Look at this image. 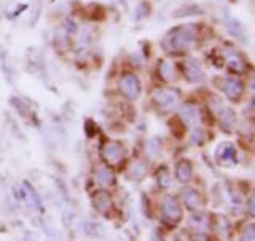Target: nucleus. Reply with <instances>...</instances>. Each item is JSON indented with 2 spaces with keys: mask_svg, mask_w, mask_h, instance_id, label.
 I'll use <instances>...</instances> for the list:
<instances>
[{
  "mask_svg": "<svg viewBox=\"0 0 255 241\" xmlns=\"http://www.w3.org/2000/svg\"><path fill=\"white\" fill-rule=\"evenodd\" d=\"M91 201H93V206L97 212H101V214H109L113 208V201H112V196L109 192H105V190H99L93 195L91 198Z\"/></svg>",
  "mask_w": 255,
  "mask_h": 241,
  "instance_id": "8",
  "label": "nucleus"
},
{
  "mask_svg": "<svg viewBox=\"0 0 255 241\" xmlns=\"http://www.w3.org/2000/svg\"><path fill=\"white\" fill-rule=\"evenodd\" d=\"M157 177H158V182L161 187H169V184H171V181H169V173L166 168H160L158 173H157Z\"/></svg>",
  "mask_w": 255,
  "mask_h": 241,
  "instance_id": "21",
  "label": "nucleus"
},
{
  "mask_svg": "<svg viewBox=\"0 0 255 241\" xmlns=\"http://www.w3.org/2000/svg\"><path fill=\"white\" fill-rule=\"evenodd\" d=\"M126 153L125 145L120 141H109L102 147V157L110 166H118L123 161Z\"/></svg>",
  "mask_w": 255,
  "mask_h": 241,
  "instance_id": "2",
  "label": "nucleus"
},
{
  "mask_svg": "<svg viewBox=\"0 0 255 241\" xmlns=\"http://www.w3.org/2000/svg\"><path fill=\"white\" fill-rule=\"evenodd\" d=\"M118 88L122 91V95L128 99H137L140 91H142V85H140L139 79L132 74H125L120 79Z\"/></svg>",
  "mask_w": 255,
  "mask_h": 241,
  "instance_id": "3",
  "label": "nucleus"
},
{
  "mask_svg": "<svg viewBox=\"0 0 255 241\" xmlns=\"http://www.w3.org/2000/svg\"><path fill=\"white\" fill-rule=\"evenodd\" d=\"M191 138H193V143H195V144H201L203 141H204V133H203L200 128H195L193 136H191Z\"/></svg>",
  "mask_w": 255,
  "mask_h": 241,
  "instance_id": "23",
  "label": "nucleus"
},
{
  "mask_svg": "<svg viewBox=\"0 0 255 241\" xmlns=\"http://www.w3.org/2000/svg\"><path fill=\"white\" fill-rule=\"evenodd\" d=\"M183 74H185L188 82H193V83H198V82H201L204 79L201 62L198 59H195V58H191V59L183 62Z\"/></svg>",
  "mask_w": 255,
  "mask_h": 241,
  "instance_id": "7",
  "label": "nucleus"
},
{
  "mask_svg": "<svg viewBox=\"0 0 255 241\" xmlns=\"http://www.w3.org/2000/svg\"><path fill=\"white\" fill-rule=\"evenodd\" d=\"M191 176H193V168H191V163L188 160H180L175 166V177L177 181L182 184H187L191 181Z\"/></svg>",
  "mask_w": 255,
  "mask_h": 241,
  "instance_id": "12",
  "label": "nucleus"
},
{
  "mask_svg": "<svg viewBox=\"0 0 255 241\" xmlns=\"http://www.w3.org/2000/svg\"><path fill=\"white\" fill-rule=\"evenodd\" d=\"M160 75L163 80L166 82H174L175 80V69L169 61H161L160 62Z\"/></svg>",
  "mask_w": 255,
  "mask_h": 241,
  "instance_id": "17",
  "label": "nucleus"
},
{
  "mask_svg": "<svg viewBox=\"0 0 255 241\" xmlns=\"http://www.w3.org/2000/svg\"><path fill=\"white\" fill-rule=\"evenodd\" d=\"M215 158L217 161L220 163L222 166H233L236 165L238 161V157H236V148L233 144L230 143H225V144H220L215 152Z\"/></svg>",
  "mask_w": 255,
  "mask_h": 241,
  "instance_id": "6",
  "label": "nucleus"
},
{
  "mask_svg": "<svg viewBox=\"0 0 255 241\" xmlns=\"http://www.w3.org/2000/svg\"><path fill=\"white\" fill-rule=\"evenodd\" d=\"M152 97H153L155 104H157L158 107L165 109V110L172 109V107H175L177 104H179V93L174 91V90H169V88L155 91Z\"/></svg>",
  "mask_w": 255,
  "mask_h": 241,
  "instance_id": "4",
  "label": "nucleus"
},
{
  "mask_svg": "<svg viewBox=\"0 0 255 241\" xmlns=\"http://www.w3.org/2000/svg\"><path fill=\"white\" fill-rule=\"evenodd\" d=\"M94 179L99 186L102 187H112L113 184H115V176L110 171V169L104 168V166H99L94 173Z\"/></svg>",
  "mask_w": 255,
  "mask_h": 241,
  "instance_id": "14",
  "label": "nucleus"
},
{
  "mask_svg": "<svg viewBox=\"0 0 255 241\" xmlns=\"http://www.w3.org/2000/svg\"><path fill=\"white\" fill-rule=\"evenodd\" d=\"M147 174V165L142 160H136L131 163L129 169H128V176L131 177L132 181H140L144 179Z\"/></svg>",
  "mask_w": 255,
  "mask_h": 241,
  "instance_id": "16",
  "label": "nucleus"
},
{
  "mask_svg": "<svg viewBox=\"0 0 255 241\" xmlns=\"http://www.w3.org/2000/svg\"><path fill=\"white\" fill-rule=\"evenodd\" d=\"M190 224L193 225V227H196V229L201 230V232L208 230L209 227H211V222H209L208 216H193V217L190 219Z\"/></svg>",
  "mask_w": 255,
  "mask_h": 241,
  "instance_id": "20",
  "label": "nucleus"
},
{
  "mask_svg": "<svg viewBox=\"0 0 255 241\" xmlns=\"http://www.w3.org/2000/svg\"><path fill=\"white\" fill-rule=\"evenodd\" d=\"M180 117L185 120V122L188 125H198V122H200V110H198L196 105L193 104H183L180 105Z\"/></svg>",
  "mask_w": 255,
  "mask_h": 241,
  "instance_id": "13",
  "label": "nucleus"
},
{
  "mask_svg": "<svg viewBox=\"0 0 255 241\" xmlns=\"http://www.w3.org/2000/svg\"><path fill=\"white\" fill-rule=\"evenodd\" d=\"M255 204H254V195L249 196V201H247V209H249V214L251 216H255Z\"/></svg>",
  "mask_w": 255,
  "mask_h": 241,
  "instance_id": "24",
  "label": "nucleus"
},
{
  "mask_svg": "<svg viewBox=\"0 0 255 241\" xmlns=\"http://www.w3.org/2000/svg\"><path fill=\"white\" fill-rule=\"evenodd\" d=\"M195 39H196L195 26H182L169 32L165 37L163 45L171 53H183L191 47Z\"/></svg>",
  "mask_w": 255,
  "mask_h": 241,
  "instance_id": "1",
  "label": "nucleus"
},
{
  "mask_svg": "<svg viewBox=\"0 0 255 241\" xmlns=\"http://www.w3.org/2000/svg\"><path fill=\"white\" fill-rule=\"evenodd\" d=\"M226 62H228V67L235 70V72H243V70H244V61L235 51L228 53V56H226Z\"/></svg>",
  "mask_w": 255,
  "mask_h": 241,
  "instance_id": "19",
  "label": "nucleus"
},
{
  "mask_svg": "<svg viewBox=\"0 0 255 241\" xmlns=\"http://www.w3.org/2000/svg\"><path fill=\"white\" fill-rule=\"evenodd\" d=\"M155 240H157V241H163V240H161V238H160L158 235H155Z\"/></svg>",
  "mask_w": 255,
  "mask_h": 241,
  "instance_id": "25",
  "label": "nucleus"
},
{
  "mask_svg": "<svg viewBox=\"0 0 255 241\" xmlns=\"http://www.w3.org/2000/svg\"><path fill=\"white\" fill-rule=\"evenodd\" d=\"M223 91L231 101H236V99H239L241 95H243L244 87L238 79H235V77H226L223 82Z\"/></svg>",
  "mask_w": 255,
  "mask_h": 241,
  "instance_id": "11",
  "label": "nucleus"
},
{
  "mask_svg": "<svg viewBox=\"0 0 255 241\" xmlns=\"http://www.w3.org/2000/svg\"><path fill=\"white\" fill-rule=\"evenodd\" d=\"M182 198H183V203L187 204V208L191 211H201L204 206V200L203 196L196 192L193 189H185L182 192Z\"/></svg>",
  "mask_w": 255,
  "mask_h": 241,
  "instance_id": "10",
  "label": "nucleus"
},
{
  "mask_svg": "<svg viewBox=\"0 0 255 241\" xmlns=\"http://www.w3.org/2000/svg\"><path fill=\"white\" fill-rule=\"evenodd\" d=\"M241 241H255V227L254 225H249L244 230L243 237H241Z\"/></svg>",
  "mask_w": 255,
  "mask_h": 241,
  "instance_id": "22",
  "label": "nucleus"
},
{
  "mask_svg": "<svg viewBox=\"0 0 255 241\" xmlns=\"http://www.w3.org/2000/svg\"><path fill=\"white\" fill-rule=\"evenodd\" d=\"M226 29H228V32L231 35H235V37H238L239 40L244 39L243 26H241V23H239V21H236L235 18H226Z\"/></svg>",
  "mask_w": 255,
  "mask_h": 241,
  "instance_id": "18",
  "label": "nucleus"
},
{
  "mask_svg": "<svg viewBox=\"0 0 255 241\" xmlns=\"http://www.w3.org/2000/svg\"><path fill=\"white\" fill-rule=\"evenodd\" d=\"M18 195L23 198V201L27 204V206L29 208H32V209H42V204H40V198L37 196V192H35V190L31 187V184H27V182H24L23 186H21V189H19V192H18Z\"/></svg>",
  "mask_w": 255,
  "mask_h": 241,
  "instance_id": "9",
  "label": "nucleus"
},
{
  "mask_svg": "<svg viewBox=\"0 0 255 241\" xmlns=\"http://www.w3.org/2000/svg\"><path fill=\"white\" fill-rule=\"evenodd\" d=\"M161 209H163V217L169 222H179L182 219V209L179 206V201L171 195H168L165 200H163Z\"/></svg>",
  "mask_w": 255,
  "mask_h": 241,
  "instance_id": "5",
  "label": "nucleus"
},
{
  "mask_svg": "<svg viewBox=\"0 0 255 241\" xmlns=\"http://www.w3.org/2000/svg\"><path fill=\"white\" fill-rule=\"evenodd\" d=\"M218 115V122H220V126L225 131H231L236 125V115L235 112L230 109H222L217 113Z\"/></svg>",
  "mask_w": 255,
  "mask_h": 241,
  "instance_id": "15",
  "label": "nucleus"
}]
</instances>
